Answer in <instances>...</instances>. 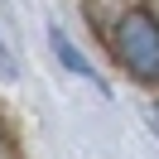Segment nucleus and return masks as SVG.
I'll list each match as a JSON object with an SVG mask.
<instances>
[{
    "label": "nucleus",
    "mask_w": 159,
    "mask_h": 159,
    "mask_svg": "<svg viewBox=\"0 0 159 159\" xmlns=\"http://www.w3.org/2000/svg\"><path fill=\"white\" fill-rule=\"evenodd\" d=\"M116 58L135 72L140 82H159V20L149 10H125L111 29Z\"/></svg>",
    "instance_id": "obj_1"
},
{
    "label": "nucleus",
    "mask_w": 159,
    "mask_h": 159,
    "mask_svg": "<svg viewBox=\"0 0 159 159\" xmlns=\"http://www.w3.org/2000/svg\"><path fill=\"white\" fill-rule=\"evenodd\" d=\"M48 39H53V53H58V58L68 63L72 72H77V77H92V68H87V58H82V53H77V48H72V43H68V34H63V29H53Z\"/></svg>",
    "instance_id": "obj_2"
}]
</instances>
